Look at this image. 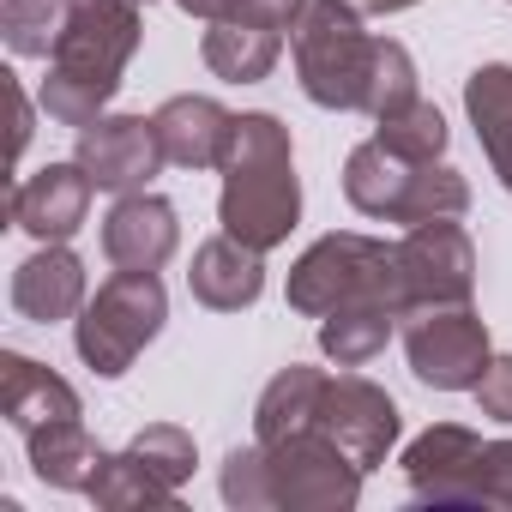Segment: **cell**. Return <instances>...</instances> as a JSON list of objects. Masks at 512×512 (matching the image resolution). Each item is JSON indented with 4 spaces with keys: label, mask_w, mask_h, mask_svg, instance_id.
<instances>
[{
    "label": "cell",
    "mask_w": 512,
    "mask_h": 512,
    "mask_svg": "<svg viewBox=\"0 0 512 512\" xmlns=\"http://www.w3.org/2000/svg\"><path fill=\"white\" fill-rule=\"evenodd\" d=\"M362 464L326 434V428H302V434H284V440H253V446H235L223 458V500L235 512H266V506H284V512H350L362 500Z\"/></svg>",
    "instance_id": "obj_1"
},
{
    "label": "cell",
    "mask_w": 512,
    "mask_h": 512,
    "mask_svg": "<svg viewBox=\"0 0 512 512\" xmlns=\"http://www.w3.org/2000/svg\"><path fill=\"white\" fill-rule=\"evenodd\" d=\"M223 193H217V223L247 241V247H284L290 229L302 223V181H296V151L290 127L266 109L235 115L229 145H223Z\"/></svg>",
    "instance_id": "obj_2"
},
{
    "label": "cell",
    "mask_w": 512,
    "mask_h": 512,
    "mask_svg": "<svg viewBox=\"0 0 512 512\" xmlns=\"http://www.w3.org/2000/svg\"><path fill=\"white\" fill-rule=\"evenodd\" d=\"M133 55H139V0H73L43 79L49 121L91 127L121 91V73Z\"/></svg>",
    "instance_id": "obj_3"
},
{
    "label": "cell",
    "mask_w": 512,
    "mask_h": 512,
    "mask_svg": "<svg viewBox=\"0 0 512 512\" xmlns=\"http://www.w3.org/2000/svg\"><path fill=\"white\" fill-rule=\"evenodd\" d=\"M284 296L308 320H326V314L356 308V302H380V308H398L404 314L398 247H386L374 235H356V229H332V235H320L302 260L290 266Z\"/></svg>",
    "instance_id": "obj_4"
},
{
    "label": "cell",
    "mask_w": 512,
    "mask_h": 512,
    "mask_svg": "<svg viewBox=\"0 0 512 512\" xmlns=\"http://www.w3.org/2000/svg\"><path fill=\"white\" fill-rule=\"evenodd\" d=\"M163 320H169L163 278L121 266V272L79 308V320H73V350H79V362H85L91 374L121 380V374L145 356V344L163 332Z\"/></svg>",
    "instance_id": "obj_5"
},
{
    "label": "cell",
    "mask_w": 512,
    "mask_h": 512,
    "mask_svg": "<svg viewBox=\"0 0 512 512\" xmlns=\"http://www.w3.org/2000/svg\"><path fill=\"white\" fill-rule=\"evenodd\" d=\"M374 43L362 31V13L350 0H308V13L296 25V79L308 91V103L320 109H362L368 97V73H374Z\"/></svg>",
    "instance_id": "obj_6"
},
{
    "label": "cell",
    "mask_w": 512,
    "mask_h": 512,
    "mask_svg": "<svg viewBox=\"0 0 512 512\" xmlns=\"http://www.w3.org/2000/svg\"><path fill=\"white\" fill-rule=\"evenodd\" d=\"M404 356L410 374L434 392H476L482 368L494 362L488 326L470 302H434V308H404Z\"/></svg>",
    "instance_id": "obj_7"
},
{
    "label": "cell",
    "mask_w": 512,
    "mask_h": 512,
    "mask_svg": "<svg viewBox=\"0 0 512 512\" xmlns=\"http://www.w3.org/2000/svg\"><path fill=\"white\" fill-rule=\"evenodd\" d=\"M398 284H404V308L470 302V290H476V247H470L458 217L410 223V235L398 241Z\"/></svg>",
    "instance_id": "obj_8"
},
{
    "label": "cell",
    "mask_w": 512,
    "mask_h": 512,
    "mask_svg": "<svg viewBox=\"0 0 512 512\" xmlns=\"http://www.w3.org/2000/svg\"><path fill=\"white\" fill-rule=\"evenodd\" d=\"M410 500L422 506H482V434L464 422H434L404 452Z\"/></svg>",
    "instance_id": "obj_9"
},
{
    "label": "cell",
    "mask_w": 512,
    "mask_h": 512,
    "mask_svg": "<svg viewBox=\"0 0 512 512\" xmlns=\"http://www.w3.org/2000/svg\"><path fill=\"white\" fill-rule=\"evenodd\" d=\"M73 157L85 163V175L103 187V193H139L169 157L157 145V127L145 115H97L91 127H79V145Z\"/></svg>",
    "instance_id": "obj_10"
},
{
    "label": "cell",
    "mask_w": 512,
    "mask_h": 512,
    "mask_svg": "<svg viewBox=\"0 0 512 512\" xmlns=\"http://www.w3.org/2000/svg\"><path fill=\"white\" fill-rule=\"evenodd\" d=\"M320 428L362 464V470H374V464H386V452L398 446V404H392V392L386 386H374V380H362V374H338V380H326V398H320Z\"/></svg>",
    "instance_id": "obj_11"
},
{
    "label": "cell",
    "mask_w": 512,
    "mask_h": 512,
    "mask_svg": "<svg viewBox=\"0 0 512 512\" xmlns=\"http://www.w3.org/2000/svg\"><path fill=\"white\" fill-rule=\"evenodd\" d=\"M91 193L97 181L85 175V163H43L31 181L13 187V223L37 241H73L85 229V211H91Z\"/></svg>",
    "instance_id": "obj_12"
},
{
    "label": "cell",
    "mask_w": 512,
    "mask_h": 512,
    "mask_svg": "<svg viewBox=\"0 0 512 512\" xmlns=\"http://www.w3.org/2000/svg\"><path fill=\"white\" fill-rule=\"evenodd\" d=\"M175 241H181V217H175V205L163 193H145V187L121 193L109 205V217H103V253H109L115 266H127V272L169 266Z\"/></svg>",
    "instance_id": "obj_13"
},
{
    "label": "cell",
    "mask_w": 512,
    "mask_h": 512,
    "mask_svg": "<svg viewBox=\"0 0 512 512\" xmlns=\"http://www.w3.org/2000/svg\"><path fill=\"white\" fill-rule=\"evenodd\" d=\"M187 290H193V302L211 308V314H241V308L260 302V290H266V253L247 247V241H235V235L223 229V235H211V241L193 247Z\"/></svg>",
    "instance_id": "obj_14"
},
{
    "label": "cell",
    "mask_w": 512,
    "mask_h": 512,
    "mask_svg": "<svg viewBox=\"0 0 512 512\" xmlns=\"http://www.w3.org/2000/svg\"><path fill=\"white\" fill-rule=\"evenodd\" d=\"M85 266L67 241H43L31 260L13 272V308L31 320V326H55V320H73L85 308Z\"/></svg>",
    "instance_id": "obj_15"
},
{
    "label": "cell",
    "mask_w": 512,
    "mask_h": 512,
    "mask_svg": "<svg viewBox=\"0 0 512 512\" xmlns=\"http://www.w3.org/2000/svg\"><path fill=\"white\" fill-rule=\"evenodd\" d=\"M151 127H157V145L175 169H211V163H223L235 115L217 97H169L151 115Z\"/></svg>",
    "instance_id": "obj_16"
},
{
    "label": "cell",
    "mask_w": 512,
    "mask_h": 512,
    "mask_svg": "<svg viewBox=\"0 0 512 512\" xmlns=\"http://www.w3.org/2000/svg\"><path fill=\"white\" fill-rule=\"evenodd\" d=\"M0 410H7V422L19 434H37L49 422H73L79 416V392L55 368L7 350V356H0Z\"/></svg>",
    "instance_id": "obj_17"
},
{
    "label": "cell",
    "mask_w": 512,
    "mask_h": 512,
    "mask_svg": "<svg viewBox=\"0 0 512 512\" xmlns=\"http://www.w3.org/2000/svg\"><path fill=\"white\" fill-rule=\"evenodd\" d=\"M25 452H31V470L43 488H67V494H91L97 470H103V446L91 440V428L73 416V422H49L37 434H25Z\"/></svg>",
    "instance_id": "obj_18"
},
{
    "label": "cell",
    "mask_w": 512,
    "mask_h": 512,
    "mask_svg": "<svg viewBox=\"0 0 512 512\" xmlns=\"http://www.w3.org/2000/svg\"><path fill=\"white\" fill-rule=\"evenodd\" d=\"M199 55L229 85H260L278 67V55H284V31H272L260 19H217V25H205Z\"/></svg>",
    "instance_id": "obj_19"
},
{
    "label": "cell",
    "mask_w": 512,
    "mask_h": 512,
    "mask_svg": "<svg viewBox=\"0 0 512 512\" xmlns=\"http://www.w3.org/2000/svg\"><path fill=\"white\" fill-rule=\"evenodd\" d=\"M410 181H416V163L398 157V151H386L380 139H368V145H356V151L344 157V199H350L362 217L398 223Z\"/></svg>",
    "instance_id": "obj_20"
},
{
    "label": "cell",
    "mask_w": 512,
    "mask_h": 512,
    "mask_svg": "<svg viewBox=\"0 0 512 512\" xmlns=\"http://www.w3.org/2000/svg\"><path fill=\"white\" fill-rule=\"evenodd\" d=\"M464 109H470V127L482 139V157L488 169L500 175V187L512 193V67L506 61H488L464 79Z\"/></svg>",
    "instance_id": "obj_21"
},
{
    "label": "cell",
    "mask_w": 512,
    "mask_h": 512,
    "mask_svg": "<svg viewBox=\"0 0 512 512\" xmlns=\"http://www.w3.org/2000/svg\"><path fill=\"white\" fill-rule=\"evenodd\" d=\"M326 380L320 368L308 362H290L284 374H272V386L253 404V440H284V434H302V428H320V398H326Z\"/></svg>",
    "instance_id": "obj_22"
},
{
    "label": "cell",
    "mask_w": 512,
    "mask_h": 512,
    "mask_svg": "<svg viewBox=\"0 0 512 512\" xmlns=\"http://www.w3.org/2000/svg\"><path fill=\"white\" fill-rule=\"evenodd\" d=\"M398 326V308H380V302H356V308H338L320 320V350L338 362V368H368L386 338Z\"/></svg>",
    "instance_id": "obj_23"
},
{
    "label": "cell",
    "mask_w": 512,
    "mask_h": 512,
    "mask_svg": "<svg viewBox=\"0 0 512 512\" xmlns=\"http://www.w3.org/2000/svg\"><path fill=\"white\" fill-rule=\"evenodd\" d=\"M91 500L109 506V512H127V506H181V488H169L157 470H145L127 446L103 458L97 482H91Z\"/></svg>",
    "instance_id": "obj_24"
},
{
    "label": "cell",
    "mask_w": 512,
    "mask_h": 512,
    "mask_svg": "<svg viewBox=\"0 0 512 512\" xmlns=\"http://www.w3.org/2000/svg\"><path fill=\"white\" fill-rule=\"evenodd\" d=\"M73 0H0V37L25 61H49L67 31Z\"/></svg>",
    "instance_id": "obj_25"
},
{
    "label": "cell",
    "mask_w": 512,
    "mask_h": 512,
    "mask_svg": "<svg viewBox=\"0 0 512 512\" xmlns=\"http://www.w3.org/2000/svg\"><path fill=\"white\" fill-rule=\"evenodd\" d=\"M374 139L386 145V151H398V157H410V163H440L446 157V115L434 109V103H410V109H398V115H380L374 121Z\"/></svg>",
    "instance_id": "obj_26"
},
{
    "label": "cell",
    "mask_w": 512,
    "mask_h": 512,
    "mask_svg": "<svg viewBox=\"0 0 512 512\" xmlns=\"http://www.w3.org/2000/svg\"><path fill=\"white\" fill-rule=\"evenodd\" d=\"M422 91H416V61H410V49L404 43H392V37H380L374 43V73H368V97H362V115H398V109H410Z\"/></svg>",
    "instance_id": "obj_27"
},
{
    "label": "cell",
    "mask_w": 512,
    "mask_h": 512,
    "mask_svg": "<svg viewBox=\"0 0 512 512\" xmlns=\"http://www.w3.org/2000/svg\"><path fill=\"white\" fill-rule=\"evenodd\" d=\"M127 452H133L145 470H157L169 488H181V482L193 476V464H199L193 434H187V428H175V422H151V428H139V434L127 440Z\"/></svg>",
    "instance_id": "obj_28"
},
{
    "label": "cell",
    "mask_w": 512,
    "mask_h": 512,
    "mask_svg": "<svg viewBox=\"0 0 512 512\" xmlns=\"http://www.w3.org/2000/svg\"><path fill=\"white\" fill-rule=\"evenodd\" d=\"M482 506L512 512V440H482Z\"/></svg>",
    "instance_id": "obj_29"
},
{
    "label": "cell",
    "mask_w": 512,
    "mask_h": 512,
    "mask_svg": "<svg viewBox=\"0 0 512 512\" xmlns=\"http://www.w3.org/2000/svg\"><path fill=\"white\" fill-rule=\"evenodd\" d=\"M476 404L488 422H512V356H494L476 380Z\"/></svg>",
    "instance_id": "obj_30"
},
{
    "label": "cell",
    "mask_w": 512,
    "mask_h": 512,
    "mask_svg": "<svg viewBox=\"0 0 512 512\" xmlns=\"http://www.w3.org/2000/svg\"><path fill=\"white\" fill-rule=\"evenodd\" d=\"M302 13H308V0H241L235 19H260V25H272V31H296Z\"/></svg>",
    "instance_id": "obj_31"
},
{
    "label": "cell",
    "mask_w": 512,
    "mask_h": 512,
    "mask_svg": "<svg viewBox=\"0 0 512 512\" xmlns=\"http://www.w3.org/2000/svg\"><path fill=\"white\" fill-rule=\"evenodd\" d=\"M7 97H13V157H25V145H31V97H25V85L7 73Z\"/></svg>",
    "instance_id": "obj_32"
},
{
    "label": "cell",
    "mask_w": 512,
    "mask_h": 512,
    "mask_svg": "<svg viewBox=\"0 0 512 512\" xmlns=\"http://www.w3.org/2000/svg\"><path fill=\"white\" fill-rule=\"evenodd\" d=\"M175 7H181L187 19H205V25H217V19H235V13H241V0H175Z\"/></svg>",
    "instance_id": "obj_33"
},
{
    "label": "cell",
    "mask_w": 512,
    "mask_h": 512,
    "mask_svg": "<svg viewBox=\"0 0 512 512\" xmlns=\"http://www.w3.org/2000/svg\"><path fill=\"white\" fill-rule=\"evenodd\" d=\"M356 13H404V7H416V0H350Z\"/></svg>",
    "instance_id": "obj_34"
},
{
    "label": "cell",
    "mask_w": 512,
    "mask_h": 512,
    "mask_svg": "<svg viewBox=\"0 0 512 512\" xmlns=\"http://www.w3.org/2000/svg\"><path fill=\"white\" fill-rule=\"evenodd\" d=\"M139 7H151V0H139Z\"/></svg>",
    "instance_id": "obj_35"
}]
</instances>
